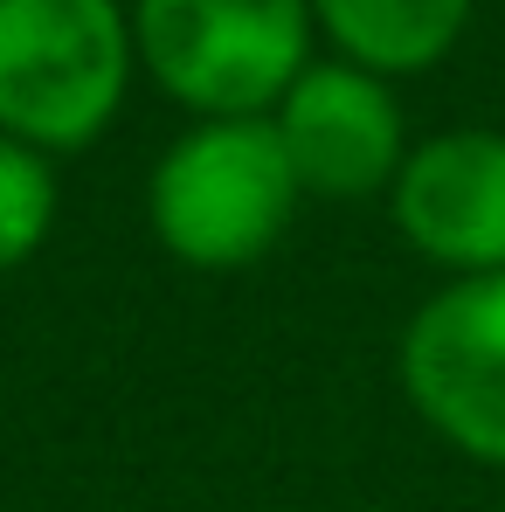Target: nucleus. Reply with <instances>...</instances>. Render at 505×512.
<instances>
[{
  "label": "nucleus",
  "mask_w": 505,
  "mask_h": 512,
  "mask_svg": "<svg viewBox=\"0 0 505 512\" xmlns=\"http://www.w3.org/2000/svg\"><path fill=\"white\" fill-rule=\"evenodd\" d=\"M388 194H395V229L409 236L416 256L457 277L505 270V132L464 125L422 139Z\"/></svg>",
  "instance_id": "423d86ee"
},
{
  "label": "nucleus",
  "mask_w": 505,
  "mask_h": 512,
  "mask_svg": "<svg viewBox=\"0 0 505 512\" xmlns=\"http://www.w3.org/2000/svg\"><path fill=\"white\" fill-rule=\"evenodd\" d=\"M402 395L450 450L505 471V270L443 284L409 319Z\"/></svg>",
  "instance_id": "20e7f679"
},
{
  "label": "nucleus",
  "mask_w": 505,
  "mask_h": 512,
  "mask_svg": "<svg viewBox=\"0 0 505 512\" xmlns=\"http://www.w3.org/2000/svg\"><path fill=\"white\" fill-rule=\"evenodd\" d=\"M118 0H0V132L35 153L97 139L132 84Z\"/></svg>",
  "instance_id": "f257e3e1"
},
{
  "label": "nucleus",
  "mask_w": 505,
  "mask_h": 512,
  "mask_svg": "<svg viewBox=\"0 0 505 512\" xmlns=\"http://www.w3.org/2000/svg\"><path fill=\"white\" fill-rule=\"evenodd\" d=\"M312 21L333 35L339 63L374 77L436 70L471 28V0H312Z\"/></svg>",
  "instance_id": "0eeeda50"
},
{
  "label": "nucleus",
  "mask_w": 505,
  "mask_h": 512,
  "mask_svg": "<svg viewBox=\"0 0 505 512\" xmlns=\"http://www.w3.org/2000/svg\"><path fill=\"white\" fill-rule=\"evenodd\" d=\"M312 0H132V49L201 118H263L312 63Z\"/></svg>",
  "instance_id": "7ed1b4c3"
},
{
  "label": "nucleus",
  "mask_w": 505,
  "mask_h": 512,
  "mask_svg": "<svg viewBox=\"0 0 505 512\" xmlns=\"http://www.w3.org/2000/svg\"><path fill=\"white\" fill-rule=\"evenodd\" d=\"M270 125L284 139L298 187L326 194V201L381 194V187H395V173L409 160L395 90L360 63H305V77L277 97Z\"/></svg>",
  "instance_id": "39448f33"
},
{
  "label": "nucleus",
  "mask_w": 505,
  "mask_h": 512,
  "mask_svg": "<svg viewBox=\"0 0 505 512\" xmlns=\"http://www.w3.org/2000/svg\"><path fill=\"white\" fill-rule=\"evenodd\" d=\"M56 222V180H49V160L21 139L0 132V270L28 263L42 250Z\"/></svg>",
  "instance_id": "6e6552de"
},
{
  "label": "nucleus",
  "mask_w": 505,
  "mask_h": 512,
  "mask_svg": "<svg viewBox=\"0 0 505 512\" xmlns=\"http://www.w3.org/2000/svg\"><path fill=\"white\" fill-rule=\"evenodd\" d=\"M298 194L270 118H201L153 173V236L194 270H243L277 250Z\"/></svg>",
  "instance_id": "f03ea898"
}]
</instances>
